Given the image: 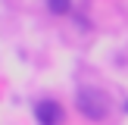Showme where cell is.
Listing matches in <instances>:
<instances>
[{
  "label": "cell",
  "instance_id": "obj_1",
  "mask_svg": "<svg viewBox=\"0 0 128 125\" xmlns=\"http://www.w3.org/2000/svg\"><path fill=\"white\" fill-rule=\"evenodd\" d=\"M75 103H78V112L91 122H103L110 116V100L100 88H78L75 94Z\"/></svg>",
  "mask_w": 128,
  "mask_h": 125
},
{
  "label": "cell",
  "instance_id": "obj_2",
  "mask_svg": "<svg viewBox=\"0 0 128 125\" xmlns=\"http://www.w3.org/2000/svg\"><path fill=\"white\" fill-rule=\"evenodd\" d=\"M34 119H38V125H62V119H66L62 103H56V100H41V103L34 106Z\"/></svg>",
  "mask_w": 128,
  "mask_h": 125
},
{
  "label": "cell",
  "instance_id": "obj_3",
  "mask_svg": "<svg viewBox=\"0 0 128 125\" xmlns=\"http://www.w3.org/2000/svg\"><path fill=\"white\" fill-rule=\"evenodd\" d=\"M47 10L53 12V16H66V12L72 10V0H47Z\"/></svg>",
  "mask_w": 128,
  "mask_h": 125
}]
</instances>
